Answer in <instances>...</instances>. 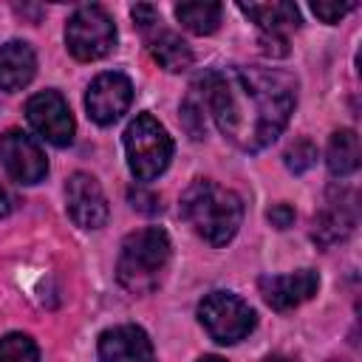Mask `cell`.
<instances>
[{
    "mask_svg": "<svg viewBox=\"0 0 362 362\" xmlns=\"http://www.w3.org/2000/svg\"><path fill=\"white\" fill-rule=\"evenodd\" d=\"M124 153L136 181H153L167 170L173 158V139L164 124H158V119L139 113L124 130Z\"/></svg>",
    "mask_w": 362,
    "mask_h": 362,
    "instance_id": "obj_4",
    "label": "cell"
},
{
    "mask_svg": "<svg viewBox=\"0 0 362 362\" xmlns=\"http://www.w3.org/2000/svg\"><path fill=\"white\" fill-rule=\"evenodd\" d=\"M28 124L51 144L65 147L74 141V116L68 102L57 90H40L25 102Z\"/></svg>",
    "mask_w": 362,
    "mask_h": 362,
    "instance_id": "obj_9",
    "label": "cell"
},
{
    "mask_svg": "<svg viewBox=\"0 0 362 362\" xmlns=\"http://www.w3.org/2000/svg\"><path fill=\"white\" fill-rule=\"evenodd\" d=\"M206 110L218 130L246 153L269 147L297 105V79L280 68H223L204 76Z\"/></svg>",
    "mask_w": 362,
    "mask_h": 362,
    "instance_id": "obj_1",
    "label": "cell"
},
{
    "mask_svg": "<svg viewBox=\"0 0 362 362\" xmlns=\"http://www.w3.org/2000/svg\"><path fill=\"white\" fill-rule=\"evenodd\" d=\"M283 161H286V167L291 170V173H305V170H311L314 164H317V147H314V141H308V139H297L286 153H283Z\"/></svg>",
    "mask_w": 362,
    "mask_h": 362,
    "instance_id": "obj_21",
    "label": "cell"
},
{
    "mask_svg": "<svg viewBox=\"0 0 362 362\" xmlns=\"http://www.w3.org/2000/svg\"><path fill=\"white\" fill-rule=\"evenodd\" d=\"M133 20H136V25L141 28V31H147V28H153L161 17H158V11L153 8V6H133Z\"/></svg>",
    "mask_w": 362,
    "mask_h": 362,
    "instance_id": "obj_25",
    "label": "cell"
},
{
    "mask_svg": "<svg viewBox=\"0 0 362 362\" xmlns=\"http://www.w3.org/2000/svg\"><path fill=\"white\" fill-rule=\"evenodd\" d=\"M37 74V54L28 42L11 40L0 48V90H23Z\"/></svg>",
    "mask_w": 362,
    "mask_h": 362,
    "instance_id": "obj_14",
    "label": "cell"
},
{
    "mask_svg": "<svg viewBox=\"0 0 362 362\" xmlns=\"http://www.w3.org/2000/svg\"><path fill=\"white\" fill-rule=\"evenodd\" d=\"M238 8L257 25L260 48L269 57L288 54V31L300 25V11L294 3H238Z\"/></svg>",
    "mask_w": 362,
    "mask_h": 362,
    "instance_id": "obj_7",
    "label": "cell"
},
{
    "mask_svg": "<svg viewBox=\"0 0 362 362\" xmlns=\"http://www.w3.org/2000/svg\"><path fill=\"white\" fill-rule=\"evenodd\" d=\"M133 102V85L124 74L119 71H107V74H99L88 93H85V107H88V116L96 122V124H113Z\"/></svg>",
    "mask_w": 362,
    "mask_h": 362,
    "instance_id": "obj_10",
    "label": "cell"
},
{
    "mask_svg": "<svg viewBox=\"0 0 362 362\" xmlns=\"http://www.w3.org/2000/svg\"><path fill=\"white\" fill-rule=\"evenodd\" d=\"M102 362H156L153 342L139 325H116L99 337Z\"/></svg>",
    "mask_w": 362,
    "mask_h": 362,
    "instance_id": "obj_13",
    "label": "cell"
},
{
    "mask_svg": "<svg viewBox=\"0 0 362 362\" xmlns=\"http://www.w3.org/2000/svg\"><path fill=\"white\" fill-rule=\"evenodd\" d=\"M266 218L272 221V226H277V229H288V226L294 223V209H291L288 204H274V206L266 212Z\"/></svg>",
    "mask_w": 362,
    "mask_h": 362,
    "instance_id": "obj_24",
    "label": "cell"
},
{
    "mask_svg": "<svg viewBox=\"0 0 362 362\" xmlns=\"http://www.w3.org/2000/svg\"><path fill=\"white\" fill-rule=\"evenodd\" d=\"M0 161L17 184H40L48 173V158L34 136L23 130H6L0 136Z\"/></svg>",
    "mask_w": 362,
    "mask_h": 362,
    "instance_id": "obj_8",
    "label": "cell"
},
{
    "mask_svg": "<svg viewBox=\"0 0 362 362\" xmlns=\"http://www.w3.org/2000/svg\"><path fill=\"white\" fill-rule=\"evenodd\" d=\"M198 320L221 345H235L255 328V311L232 291H212L198 305Z\"/></svg>",
    "mask_w": 362,
    "mask_h": 362,
    "instance_id": "obj_5",
    "label": "cell"
},
{
    "mask_svg": "<svg viewBox=\"0 0 362 362\" xmlns=\"http://www.w3.org/2000/svg\"><path fill=\"white\" fill-rule=\"evenodd\" d=\"M263 362H297V359H288V356H269V359H263Z\"/></svg>",
    "mask_w": 362,
    "mask_h": 362,
    "instance_id": "obj_27",
    "label": "cell"
},
{
    "mask_svg": "<svg viewBox=\"0 0 362 362\" xmlns=\"http://www.w3.org/2000/svg\"><path fill=\"white\" fill-rule=\"evenodd\" d=\"M359 158H362V150H359V136L356 130L351 127H342L331 136L328 141V150H325V161H328V170L334 175H351L356 167H359Z\"/></svg>",
    "mask_w": 362,
    "mask_h": 362,
    "instance_id": "obj_17",
    "label": "cell"
},
{
    "mask_svg": "<svg viewBox=\"0 0 362 362\" xmlns=\"http://www.w3.org/2000/svg\"><path fill=\"white\" fill-rule=\"evenodd\" d=\"M65 45L79 62L102 59L116 45V25L102 6H82L68 17Z\"/></svg>",
    "mask_w": 362,
    "mask_h": 362,
    "instance_id": "obj_6",
    "label": "cell"
},
{
    "mask_svg": "<svg viewBox=\"0 0 362 362\" xmlns=\"http://www.w3.org/2000/svg\"><path fill=\"white\" fill-rule=\"evenodd\" d=\"M170 260V238L158 226H144L122 240L116 277L130 294H150Z\"/></svg>",
    "mask_w": 362,
    "mask_h": 362,
    "instance_id": "obj_3",
    "label": "cell"
},
{
    "mask_svg": "<svg viewBox=\"0 0 362 362\" xmlns=\"http://www.w3.org/2000/svg\"><path fill=\"white\" fill-rule=\"evenodd\" d=\"M198 362H226V359H221V356H201Z\"/></svg>",
    "mask_w": 362,
    "mask_h": 362,
    "instance_id": "obj_28",
    "label": "cell"
},
{
    "mask_svg": "<svg viewBox=\"0 0 362 362\" xmlns=\"http://www.w3.org/2000/svg\"><path fill=\"white\" fill-rule=\"evenodd\" d=\"M11 209H14V198H11V192L0 184V218L11 215Z\"/></svg>",
    "mask_w": 362,
    "mask_h": 362,
    "instance_id": "obj_26",
    "label": "cell"
},
{
    "mask_svg": "<svg viewBox=\"0 0 362 362\" xmlns=\"http://www.w3.org/2000/svg\"><path fill=\"white\" fill-rule=\"evenodd\" d=\"M221 14H223V6L221 3H181L175 6V17L178 23L192 31V34H212L218 25H221Z\"/></svg>",
    "mask_w": 362,
    "mask_h": 362,
    "instance_id": "obj_18",
    "label": "cell"
},
{
    "mask_svg": "<svg viewBox=\"0 0 362 362\" xmlns=\"http://www.w3.org/2000/svg\"><path fill=\"white\" fill-rule=\"evenodd\" d=\"M127 198H130V206L139 209V212H144V215H156V212H161V198H158L156 192H147L144 187L130 189Z\"/></svg>",
    "mask_w": 362,
    "mask_h": 362,
    "instance_id": "obj_23",
    "label": "cell"
},
{
    "mask_svg": "<svg viewBox=\"0 0 362 362\" xmlns=\"http://www.w3.org/2000/svg\"><path fill=\"white\" fill-rule=\"evenodd\" d=\"M0 362H40L37 342L28 334H6L0 339Z\"/></svg>",
    "mask_w": 362,
    "mask_h": 362,
    "instance_id": "obj_20",
    "label": "cell"
},
{
    "mask_svg": "<svg viewBox=\"0 0 362 362\" xmlns=\"http://www.w3.org/2000/svg\"><path fill=\"white\" fill-rule=\"evenodd\" d=\"M204 110H206V82H204V76H198L189 85L187 99L181 102V122H184V127H187V133L192 139H204L206 136Z\"/></svg>",
    "mask_w": 362,
    "mask_h": 362,
    "instance_id": "obj_19",
    "label": "cell"
},
{
    "mask_svg": "<svg viewBox=\"0 0 362 362\" xmlns=\"http://www.w3.org/2000/svg\"><path fill=\"white\" fill-rule=\"evenodd\" d=\"M356 223V209H354V198L348 195V201H328V206L317 215L314 221V240L322 246H331L337 240H342Z\"/></svg>",
    "mask_w": 362,
    "mask_h": 362,
    "instance_id": "obj_16",
    "label": "cell"
},
{
    "mask_svg": "<svg viewBox=\"0 0 362 362\" xmlns=\"http://www.w3.org/2000/svg\"><path fill=\"white\" fill-rule=\"evenodd\" d=\"M65 204H68V215L76 226L82 229H99L105 226L110 209H107V198L99 187V181L90 173H74L65 184Z\"/></svg>",
    "mask_w": 362,
    "mask_h": 362,
    "instance_id": "obj_11",
    "label": "cell"
},
{
    "mask_svg": "<svg viewBox=\"0 0 362 362\" xmlns=\"http://www.w3.org/2000/svg\"><path fill=\"white\" fill-rule=\"evenodd\" d=\"M144 34H147V48H150L153 59H156L164 71L181 74V71H187V68L192 65V48H189L175 31L164 28L161 20H158L153 28H147Z\"/></svg>",
    "mask_w": 362,
    "mask_h": 362,
    "instance_id": "obj_15",
    "label": "cell"
},
{
    "mask_svg": "<svg viewBox=\"0 0 362 362\" xmlns=\"http://www.w3.org/2000/svg\"><path fill=\"white\" fill-rule=\"evenodd\" d=\"M181 215L206 243L226 246L243 221V201L238 192L198 178L181 195Z\"/></svg>",
    "mask_w": 362,
    "mask_h": 362,
    "instance_id": "obj_2",
    "label": "cell"
},
{
    "mask_svg": "<svg viewBox=\"0 0 362 362\" xmlns=\"http://www.w3.org/2000/svg\"><path fill=\"white\" fill-rule=\"evenodd\" d=\"M260 294L274 311H291L311 300L320 288V274L314 269H297L291 274H269L260 277Z\"/></svg>",
    "mask_w": 362,
    "mask_h": 362,
    "instance_id": "obj_12",
    "label": "cell"
},
{
    "mask_svg": "<svg viewBox=\"0 0 362 362\" xmlns=\"http://www.w3.org/2000/svg\"><path fill=\"white\" fill-rule=\"evenodd\" d=\"M356 8V3H331V0H317V3H311V11L322 20V23H339L348 11H354Z\"/></svg>",
    "mask_w": 362,
    "mask_h": 362,
    "instance_id": "obj_22",
    "label": "cell"
}]
</instances>
